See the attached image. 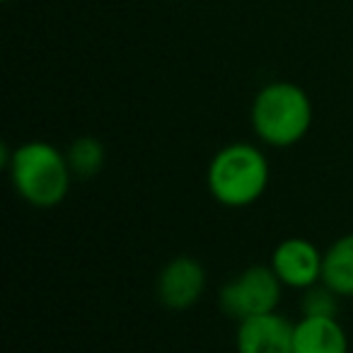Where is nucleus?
<instances>
[{
	"label": "nucleus",
	"instance_id": "7",
	"mask_svg": "<svg viewBox=\"0 0 353 353\" xmlns=\"http://www.w3.org/2000/svg\"><path fill=\"white\" fill-rule=\"evenodd\" d=\"M293 329L279 310L237 322L235 351L237 353H293Z\"/></svg>",
	"mask_w": 353,
	"mask_h": 353
},
{
	"label": "nucleus",
	"instance_id": "10",
	"mask_svg": "<svg viewBox=\"0 0 353 353\" xmlns=\"http://www.w3.org/2000/svg\"><path fill=\"white\" fill-rule=\"evenodd\" d=\"M65 157H68L70 172L75 179L85 182V179H92L102 172L104 162H107V150H104V143L99 138L80 136L65 148Z\"/></svg>",
	"mask_w": 353,
	"mask_h": 353
},
{
	"label": "nucleus",
	"instance_id": "5",
	"mask_svg": "<svg viewBox=\"0 0 353 353\" xmlns=\"http://www.w3.org/2000/svg\"><path fill=\"white\" fill-rule=\"evenodd\" d=\"M208 276L199 259L189 254H179L170 259L160 269L155 279V298L162 307L184 312L201 303L206 293Z\"/></svg>",
	"mask_w": 353,
	"mask_h": 353
},
{
	"label": "nucleus",
	"instance_id": "1",
	"mask_svg": "<svg viewBox=\"0 0 353 353\" xmlns=\"http://www.w3.org/2000/svg\"><path fill=\"white\" fill-rule=\"evenodd\" d=\"M3 167L17 196L41 211L61 206L75 179L65 150L49 141H27L12 150L3 145Z\"/></svg>",
	"mask_w": 353,
	"mask_h": 353
},
{
	"label": "nucleus",
	"instance_id": "9",
	"mask_svg": "<svg viewBox=\"0 0 353 353\" xmlns=\"http://www.w3.org/2000/svg\"><path fill=\"white\" fill-rule=\"evenodd\" d=\"M322 283L339 298H353V232L336 237L324 250Z\"/></svg>",
	"mask_w": 353,
	"mask_h": 353
},
{
	"label": "nucleus",
	"instance_id": "11",
	"mask_svg": "<svg viewBox=\"0 0 353 353\" xmlns=\"http://www.w3.org/2000/svg\"><path fill=\"white\" fill-rule=\"evenodd\" d=\"M339 295L329 285L317 283L300 293V314L303 317H336Z\"/></svg>",
	"mask_w": 353,
	"mask_h": 353
},
{
	"label": "nucleus",
	"instance_id": "12",
	"mask_svg": "<svg viewBox=\"0 0 353 353\" xmlns=\"http://www.w3.org/2000/svg\"><path fill=\"white\" fill-rule=\"evenodd\" d=\"M3 3H10V0H3Z\"/></svg>",
	"mask_w": 353,
	"mask_h": 353
},
{
	"label": "nucleus",
	"instance_id": "8",
	"mask_svg": "<svg viewBox=\"0 0 353 353\" xmlns=\"http://www.w3.org/2000/svg\"><path fill=\"white\" fill-rule=\"evenodd\" d=\"M348 334L339 317H303L293 329V353H348Z\"/></svg>",
	"mask_w": 353,
	"mask_h": 353
},
{
	"label": "nucleus",
	"instance_id": "4",
	"mask_svg": "<svg viewBox=\"0 0 353 353\" xmlns=\"http://www.w3.org/2000/svg\"><path fill=\"white\" fill-rule=\"evenodd\" d=\"M281 295H283V283L274 274V269L269 264H254L223 283L218 305L225 317L242 322L247 317L279 310Z\"/></svg>",
	"mask_w": 353,
	"mask_h": 353
},
{
	"label": "nucleus",
	"instance_id": "6",
	"mask_svg": "<svg viewBox=\"0 0 353 353\" xmlns=\"http://www.w3.org/2000/svg\"><path fill=\"white\" fill-rule=\"evenodd\" d=\"M269 266L279 276L283 288L303 293L322 283L324 252H319V247L307 237H285L274 247Z\"/></svg>",
	"mask_w": 353,
	"mask_h": 353
},
{
	"label": "nucleus",
	"instance_id": "2",
	"mask_svg": "<svg viewBox=\"0 0 353 353\" xmlns=\"http://www.w3.org/2000/svg\"><path fill=\"white\" fill-rule=\"evenodd\" d=\"M271 184V165L266 152L250 141L223 145L211 157L206 187L213 201L225 208H250L266 194Z\"/></svg>",
	"mask_w": 353,
	"mask_h": 353
},
{
	"label": "nucleus",
	"instance_id": "3",
	"mask_svg": "<svg viewBox=\"0 0 353 353\" xmlns=\"http://www.w3.org/2000/svg\"><path fill=\"white\" fill-rule=\"evenodd\" d=\"M314 107L310 94L288 80L266 83L250 107L252 131L269 148H293L312 128Z\"/></svg>",
	"mask_w": 353,
	"mask_h": 353
}]
</instances>
